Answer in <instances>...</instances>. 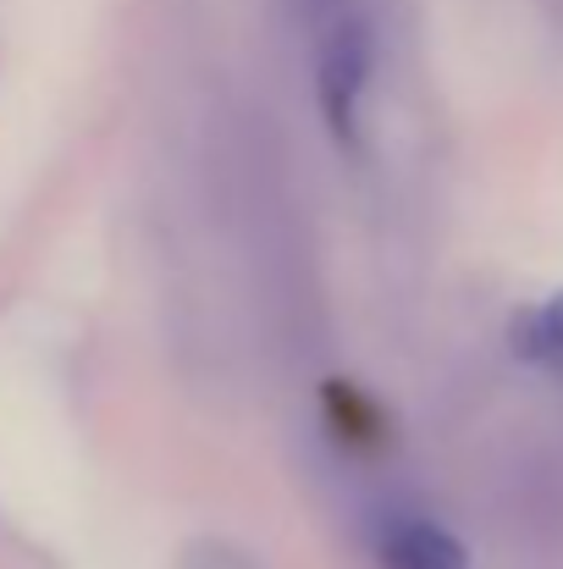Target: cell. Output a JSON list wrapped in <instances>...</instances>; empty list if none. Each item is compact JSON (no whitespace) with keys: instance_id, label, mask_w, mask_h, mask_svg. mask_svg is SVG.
I'll return each mask as SVG.
<instances>
[{"instance_id":"1","label":"cell","mask_w":563,"mask_h":569,"mask_svg":"<svg viewBox=\"0 0 563 569\" xmlns=\"http://www.w3.org/2000/svg\"><path fill=\"white\" fill-rule=\"evenodd\" d=\"M365 78H371V39L360 22H338L321 44V111L338 139H354Z\"/></svg>"},{"instance_id":"2","label":"cell","mask_w":563,"mask_h":569,"mask_svg":"<svg viewBox=\"0 0 563 569\" xmlns=\"http://www.w3.org/2000/svg\"><path fill=\"white\" fill-rule=\"evenodd\" d=\"M381 569H464V548L431 526V520H409L386 537L381 548Z\"/></svg>"},{"instance_id":"3","label":"cell","mask_w":563,"mask_h":569,"mask_svg":"<svg viewBox=\"0 0 563 569\" xmlns=\"http://www.w3.org/2000/svg\"><path fill=\"white\" fill-rule=\"evenodd\" d=\"M514 349H520V360H531V366H563V293L531 305V310L514 321Z\"/></svg>"}]
</instances>
